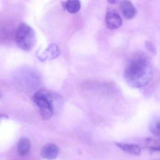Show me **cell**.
Returning a JSON list of instances; mask_svg holds the SVG:
<instances>
[{
  "label": "cell",
  "instance_id": "6da1fadb",
  "mask_svg": "<svg viewBox=\"0 0 160 160\" xmlns=\"http://www.w3.org/2000/svg\"><path fill=\"white\" fill-rule=\"evenodd\" d=\"M124 76L127 83L133 88L146 85L153 76V69L148 56L143 53L135 54L128 61Z\"/></svg>",
  "mask_w": 160,
  "mask_h": 160
},
{
  "label": "cell",
  "instance_id": "7a4b0ae2",
  "mask_svg": "<svg viewBox=\"0 0 160 160\" xmlns=\"http://www.w3.org/2000/svg\"><path fill=\"white\" fill-rule=\"evenodd\" d=\"M54 94L46 90H40L36 92L32 99L39 108L41 118L48 120L51 118L53 112V100Z\"/></svg>",
  "mask_w": 160,
  "mask_h": 160
},
{
  "label": "cell",
  "instance_id": "3957f363",
  "mask_svg": "<svg viewBox=\"0 0 160 160\" xmlns=\"http://www.w3.org/2000/svg\"><path fill=\"white\" fill-rule=\"evenodd\" d=\"M15 39L17 45L24 51H30L33 49L36 41L34 30L29 24L22 23L16 30Z\"/></svg>",
  "mask_w": 160,
  "mask_h": 160
},
{
  "label": "cell",
  "instance_id": "277c9868",
  "mask_svg": "<svg viewBox=\"0 0 160 160\" xmlns=\"http://www.w3.org/2000/svg\"><path fill=\"white\" fill-rule=\"evenodd\" d=\"M105 23L109 29L115 30L122 25V19L119 14L115 11L107 12L105 17Z\"/></svg>",
  "mask_w": 160,
  "mask_h": 160
},
{
  "label": "cell",
  "instance_id": "5b68a950",
  "mask_svg": "<svg viewBox=\"0 0 160 160\" xmlns=\"http://www.w3.org/2000/svg\"><path fill=\"white\" fill-rule=\"evenodd\" d=\"M59 149L56 145L48 144L44 146L41 150V156L45 159H55L58 156Z\"/></svg>",
  "mask_w": 160,
  "mask_h": 160
},
{
  "label": "cell",
  "instance_id": "8992f818",
  "mask_svg": "<svg viewBox=\"0 0 160 160\" xmlns=\"http://www.w3.org/2000/svg\"><path fill=\"white\" fill-rule=\"evenodd\" d=\"M119 7L122 15L128 19H132L137 14L136 8L130 1H122Z\"/></svg>",
  "mask_w": 160,
  "mask_h": 160
},
{
  "label": "cell",
  "instance_id": "52a82bcc",
  "mask_svg": "<svg viewBox=\"0 0 160 160\" xmlns=\"http://www.w3.org/2000/svg\"><path fill=\"white\" fill-rule=\"evenodd\" d=\"M61 51L59 47L54 43L49 45L48 47L43 52L40 56L41 60H52L55 59L60 55Z\"/></svg>",
  "mask_w": 160,
  "mask_h": 160
},
{
  "label": "cell",
  "instance_id": "ba28073f",
  "mask_svg": "<svg viewBox=\"0 0 160 160\" xmlns=\"http://www.w3.org/2000/svg\"><path fill=\"white\" fill-rule=\"evenodd\" d=\"M116 145L120 149L130 155L139 156L142 153L141 147L137 145L123 143H118Z\"/></svg>",
  "mask_w": 160,
  "mask_h": 160
},
{
  "label": "cell",
  "instance_id": "9c48e42d",
  "mask_svg": "<svg viewBox=\"0 0 160 160\" xmlns=\"http://www.w3.org/2000/svg\"><path fill=\"white\" fill-rule=\"evenodd\" d=\"M31 150V143L27 138H21L18 142L17 151L20 157L26 156Z\"/></svg>",
  "mask_w": 160,
  "mask_h": 160
},
{
  "label": "cell",
  "instance_id": "30bf717a",
  "mask_svg": "<svg viewBox=\"0 0 160 160\" xmlns=\"http://www.w3.org/2000/svg\"><path fill=\"white\" fill-rule=\"evenodd\" d=\"M63 5L67 10L71 14L78 13L81 7V2L78 0L66 1Z\"/></svg>",
  "mask_w": 160,
  "mask_h": 160
},
{
  "label": "cell",
  "instance_id": "8fae6325",
  "mask_svg": "<svg viewBox=\"0 0 160 160\" xmlns=\"http://www.w3.org/2000/svg\"><path fill=\"white\" fill-rule=\"evenodd\" d=\"M149 130L155 136H160V119L151 123L149 126Z\"/></svg>",
  "mask_w": 160,
  "mask_h": 160
},
{
  "label": "cell",
  "instance_id": "7c38bea8",
  "mask_svg": "<svg viewBox=\"0 0 160 160\" xmlns=\"http://www.w3.org/2000/svg\"><path fill=\"white\" fill-rule=\"evenodd\" d=\"M146 48L147 49L148 51L151 52V53L155 54L157 53V49H156V47L153 45L152 42L149 41H147L146 42Z\"/></svg>",
  "mask_w": 160,
  "mask_h": 160
},
{
  "label": "cell",
  "instance_id": "4fadbf2b",
  "mask_svg": "<svg viewBox=\"0 0 160 160\" xmlns=\"http://www.w3.org/2000/svg\"><path fill=\"white\" fill-rule=\"evenodd\" d=\"M7 116L6 115H0V119L3 118H7Z\"/></svg>",
  "mask_w": 160,
  "mask_h": 160
},
{
  "label": "cell",
  "instance_id": "5bb4252c",
  "mask_svg": "<svg viewBox=\"0 0 160 160\" xmlns=\"http://www.w3.org/2000/svg\"><path fill=\"white\" fill-rule=\"evenodd\" d=\"M108 3H112V4H115L117 2V1H113V0H112V1H108Z\"/></svg>",
  "mask_w": 160,
  "mask_h": 160
},
{
  "label": "cell",
  "instance_id": "9a60e30c",
  "mask_svg": "<svg viewBox=\"0 0 160 160\" xmlns=\"http://www.w3.org/2000/svg\"><path fill=\"white\" fill-rule=\"evenodd\" d=\"M160 160V159H157V160Z\"/></svg>",
  "mask_w": 160,
  "mask_h": 160
}]
</instances>
